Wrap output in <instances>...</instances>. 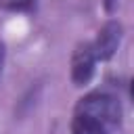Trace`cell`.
I'll use <instances>...</instances> for the list:
<instances>
[{"mask_svg":"<svg viewBox=\"0 0 134 134\" xmlns=\"http://www.w3.org/2000/svg\"><path fill=\"white\" fill-rule=\"evenodd\" d=\"M75 113H84L88 117H94V119L103 121L107 128H111V126H117L119 119H121V105L111 94L90 92V94L80 98Z\"/></svg>","mask_w":134,"mask_h":134,"instance_id":"cell-1","label":"cell"},{"mask_svg":"<svg viewBox=\"0 0 134 134\" xmlns=\"http://www.w3.org/2000/svg\"><path fill=\"white\" fill-rule=\"evenodd\" d=\"M96 54L92 50V44H80L73 50L71 57V80L75 86H84L90 82L94 75V65H96Z\"/></svg>","mask_w":134,"mask_h":134,"instance_id":"cell-2","label":"cell"},{"mask_svg":"<svg viewBox=\"0 0 134 134\" xmlns=\"http://www.w3.org/2000/svg\"><path fill=\"white\" fill-rule=\"evenodd\" d=\"M121 31L124 29H121V23L119 21H107L100 27L96 40L92 42V50H94L96 59L109 61L115 54V50L119 46V40H121Z\"/></svg>","mask_w":134,"mask_h":134,"instance_id":"cell-3","label":"cell"},{"mask_svg":"<svg viewBox=\"0 0 134 134\" xmlns=\"http://www.w3.org/2000/svg\"><path fill=\"white\" fill-rule=\"evenodd\" d=\"M71 134H109V128L94 117L75 113L73 124H71Z\"/></svg>","mask_w":134,"mask_h":134,"instance_id":"cell-4","label":"cell"},{"mask_svg":"<svg viewBox=\"0 0 134 134\" xmlns=\"http://www.w3.org/2000/svg\"><path fill=\"white\" fill-rule=\"evenodd\" d=\"M36 0H0V8L8 13H29L34 10Z\"/></svg>","mask_w":134,"mask_h":134,"instance_id":"cell-5","label":"cell"},{"mask_svg":"<svg viewBox=\"0 0 134 134\" xmlns=\"http://www.w3.org/2000/svg\"><path fill=\"white\" fill-rule=\"evenodd\" d=\"M2 63H4V44L0 42V69H2Z\"/></svg>","mask_w":134,"mask_h":134,"instance_id":"cell-6","label":"cell"}]
</instances>
